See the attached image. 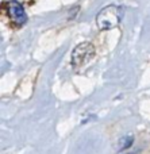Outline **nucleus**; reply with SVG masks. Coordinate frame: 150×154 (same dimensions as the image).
Wrapping results in <instances>:
<instances>
[{"instance_id": "7ed1b4c3", "label": "nucleus", "mask_w": 150, "mask_h": 154, "mask_svg": "<svg viewBox=\"0 0 150 154\" xmlns=\"http://www.w3.org/2000/svg\"><path fill=\"white\" fill-rule=\"evenodd\" d=\"M5 8H7L8 18H10V20L14 24L22 26V24L27 20V15H26V12H24V10H23L20 3L14 2V0L12 2H8L7 5H5Z\"/></svg>"}, {"instance_id": "f03ea898", "label": "nucleus", "mask_w": 150, "mask_h": 154, "mask_svg": "<svg viewBox=\"0 0 150 154\" xmlns=\"http://www.w3.org/2000/svg\"><path fill=\"white\" fill-rule=\"evenodd\" d=\"M95 56V48L92 43L84 42L75 48L72 53V65L76 68H80L85 65L89 60H92Z\"/></svg>"}, {"instance_id": "f257e3e1", "label": "nucleus", "mask_w": 150, "mask_h": 154, "mask_svg": "<svg viewBox=\"0 0 150 154\" xmlns=\"http://www.w3.org/2000/svg\"><path fill=\"white\" fill-rule=\"evenodd\" d=\"M121 22V10L116 5H107L96 16V23L100 30H111Z\"/></svg>"}]
</instances>
